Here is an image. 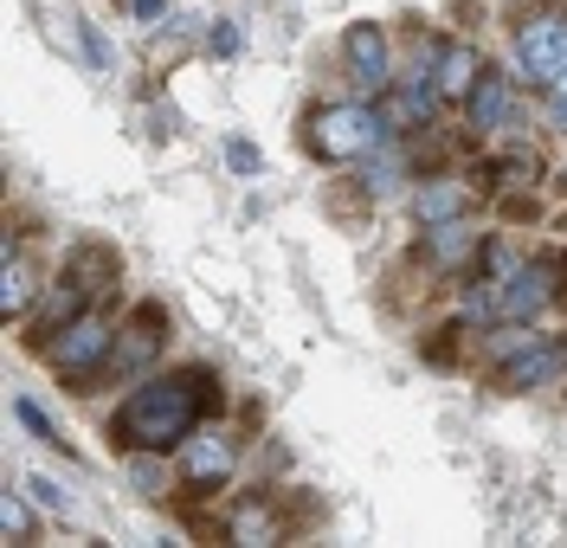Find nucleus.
<instances>
[{"mask_svg":"<svg viewBox=\"0 0 567 548\" xmlns=\"http://www.w3.org/2000/svg\"><path fill=\"white\" fill-rule=\"evenodd\" d=\"M342 59H349V84L361 97H381L393 84V59H388V33L374 20H354L342 33Z\"/></svg>","mask_w":567,"mask_h":548,"instance_id":"nucleus-6","label":"nucleus"},{"mask_svg":"<svg viewBox=\"0 0 567 548\" xmlns=\"http://www.w3.org/2000/svg\"><path fill=\"white\" fill-rule=\"evenodd\" d=\"M233 536H239V542H271V536H278V523L265 516V504H251V510H239Z\"/></svg>","mask_w":567,"mask_h":548,"instance_id":"nucleus-19","label":"nucleus"},{"mask_svg":"<svg viewBox=\"0 0 567 548\" xmlns=\"http://www.w3.org/2000/svg\"><path fill=\"white\" fill-rule=\"evenodd\" d=\"M27 490H33V504H39V510H59V516L71 510V497L59 490V484H52V477H27Z\"/></svg>","mask_w":567,"mask_h":548,"instance_id":"nucleus-21","label":"nucleus"},{"mask_svg":"<svg viewBox=\"0 0 567 548\" xmlns=\"http://www.w3.org/2000/svg\"><path fill=\"white\" fill-rule=\"evenodd\" d=\"M207 52L213 59H233V52H239V27H233V20H213L207 27Z\"/></svg>","mask_w":567,"mask_h":548,"instance_id":"nucleus-22","label":"nucleus"},{"mask_svg":"<svg viewBox=\"0 0 567 548\" xmlns=\"http://www.w3.org/2000/svg\"><path fill=\"white\" fill-rule=\"evenodd\" d=\"M219 401V381L213 368H175V374H155L142 381L130 401L116 406V445L130 452H175L194 438L200 413Z\"/></svg>","mask_w":567,"mask_h":548,"instance_id":"nucleus-1","label":"nucleus"},{"mask_svg":"<svg viewBox=\"0 0 567 548\" xmlns=\"http://www.w3.org/2000/svg\"><path fill=\"white\" fill-rule=\"evenodd\" d=\"M388 110L381 104H322L303 123V148L317 162H361L368 148H388Z\"/></svg>","mask_w":567,"mask_h":548,"instance_id":"nucleus-2","label":"nucleus"},{"mask_svg":"<svg viewBox=\"0 0 567 548\" xmlns=\"http://www.w3.org/2000/svg\"><path fill=\"white\" fill-rule=\"evenodd\" d=\"M33 297H39V271H33V258H7L0 265V317H27L33 310Z\"/></svg>","mask_w":567,"mask_h":548,"instance_id":"nucleus-14","label":"nucleus"},{"mask_svg":"<svg viewBox=\"0 0 567 548\" xmlns=\"http://www.w3.org/2000/svg\"><path fill=\"white\" fill-rule=\"evenodd\" d=\"M0 536H13V542H33V510H27L20 497H7V504H0Z\"/></svg>","mask_w":567,"mask_h":548,"instance_id":"nucleus-20","label":"nucleus"},{"mask_svg":"<svg viewBox=\"0 0 567 548\" xmlns=\"http://www.w3.org/2000/svg\"><path fill=\"white\" fill-rule=\"evenodd\" d=\"M542 342H548V335H535L529 323H503L491 335V355L496 362H509V355H529V349H542Z\"/></svg>","mask_w":567,"mask_h":548,"instance_id":"nucleus-15","label":"nucleus"},{"mask_svg":"<svg viewBox=\"0 0 567 548\" xmlns=\"http://www.w3.org/2000/svg\"><path fill=\"white\" fill-rule=\"evenodd\" d=\"M226 162H233V175H258V148H251V143H239V136L226 143Z\"/></svg>","mask_w":567,"mask_h":548,"instance_id":"nucleus-24","label":"nucleus"},{"mask_svg":"<svg viewBox=\"0 0 567 548\" xmlns=\"http://www.w3.org/2000/svg\"><path fill=\"white\" fill-rule=\"evenodd\" d=\"M187 484H226L233 477V438H219V433H207V438H187Z\"/></svg>","mask_w":567,"mask_h":548,"instance_id":"nucleus-12","label":"nucleus"},{"mask_svg":"<svg viewBox=\"0 0 567 548\" xmlns=\"http://www.w3.org/2000/svg\"><path fill=\"white\" fill-rule=\"evenodd\" d=\"M561 77H567V72H561Z\"/></svg>","mask_w":567,"mask_h":548,"instance_id":"nucleus-26","label":"nucleus"},{"mask_svg":"<svg viewBox=\"0 0 567 548\" xmlns=\"http://www.w3.org/2000/svg\"><path fill=\"white\" fill-rule=\"evenodd\" d=\"M13 420H20V426H27L39 445H59V452H65V433H59V426H52V420H45L33 401H13Z\"/></svg>","mask_w":567,"mask_h":548,"instance_id":"nucleus-17","label":"nucleus"},{"mask_svg":"<svg viewBox=\"0 0 567 548\" xmlns=\"http://www.w3.org/2000/svg\"><path fill=\"white\" fill-rule=\"evenodd\" d=\"M110 349H116V329H110L97 310H84V317H78V323L45 349V355H52V368H59L65 381H91V374L110 362Z\"/></svg>","mask_w":567,"mask_h":548,"instance_id":"nucleus-5","label":"nucleus"},{"mask_svg":"<svg viewBox=\"0 0 567 548\" xmlns=\"http://www.w3.org/2000/svg\"><path fill=\"white\" fill-rule=\"evenodd\" d=\"M104 265H116V258H110L104 246H84V252L65 265V278H59V285H45L33 323H27V342H33V349H52V342H59V335L91 310V297L104 291V285H91V271H104Z\"/></svg>","mask_w":567,"mask_h":548,"instance_id":"nucleus-3","label":"nucleus"},{"mask_svg":"<svg viewBox=\"0 0 567 548\" xmlns=\"http://www.w3.org/2000/svg\"><path fill=\"white\" fill-rule=\"evenodd\" d=\"M561 342H542L529 355H509V362L496 368V387H509V394H523V387H542V381H555L561 374Z\"/></svg>","mask_w":567,"mask_h":548,"instance_id":"nucleus-10","label":"nucleus"},{"mask_svg":"<svg viewBox=\"0 0 567 548\" xmlns=\"http://www.w3.org/2000/svg\"><path fill=\"white\" fill-rule=\"evenodd\" d=\"M464 207H471V187L464 182H432L413 194V219L420 226H445V219H458Z\"/></svg>","mask_w":567,"mask_h":548,"instance_id":"nucleus-13","label":"nucleus"},{"mask_svg":"<svg viewBox=\"0 0 567 548\" xmlns=\"http://www.w3.org/2000/svg\"><path fill=\"white\" fill-rule=\"evenodd\" d=\"M477 239L464 232L458 219H445V226H432V258H458V252H471Z\"/></svg>","mask_w":567,"mask_h":548,"instance_id":"nucleus-18","label":"nucleus"},{"mask_svg":"<svg viewBox=\"0 0 567 548\" xmlns=\"http://www.w3.org/2000/svg\"><path fill=\"white\" fill-rule=\"evenodd\" d=\"M432 77H439V97H471V84L484 77V65H477V52L464 39H445L432 52Z\"/></svg>","mask_w":567,"mask_h":548,"instance_id":"nucleus-11","label":"nucleus"},{"mask_svg":"<svg viewBox=\"0 0 567 548\" xmlns=\"http://www.w3.org/2000/svg\"><path fill=\"white\" fill-rule=\"evenodd\" d=\"M464 110H471V130H503V123L516 116V84H509L503 72H484L477 84H471Z\"/></svg>","mask_w":567,"mask_h":548,"instance_id":"nucleus-9","label":"nucleus"},{"mask_svg":"<svg viewBox=\"0 0 567 548\" xmlns=\"http://www.w3.org/2000/svg\"><path fill=\"white\" fill-rule=\"evenodd\" d=\"M162 342H168V323H162L155 310H142L130 329H116V349H110L104 374H110V381H136L142 368L162 355Z\"/></svg>","mask_w":567,"mask_h":548,"instance_id":"nucleus-8","label":"nucleus"},{"mask_svg":"<svg viewBox=\"0 0 567 548\" xmlns=\"http://www.w3.org/2000/svg\"><path fill=\"white\" fill-rule=\"evenodd\" d=\"M136 13H142V20H162V13H168V0H136Z\"/></svg>","mask_w":567,"mask_h":548,"instance_id":"nucleus-25","label":"nucleus"},{"mask_svg":"<svg viewBox=\"0 0 567 548\" xmlns=\"http://www.w3.org/2000/svg\"><path fill=\"white\" fill-rule=\"evenodd\" d=\"M516 65L535 84H555L567 72V20L561 13H548V20H535V27L516 33Z\"/></svg>","mask_w":567,"mask_h":548,"instance_id":"nucleus-7","label":"nucleus"},{"mask_svg":"<svg viewBox=\"0 0 567 548\" xmlns=\"http://www.w3.org/2000/svg\"><path fill=\"white\" fill-rule=\"evenodd\" d=\"M71 27H78V45H84V65H91V72H110V65H116V45H110L91 20H71Z\"/></svg>","mask_w":567,"mask_h":548,"instance_id":"nucleus-16","label":"nucleus"},{"mask_svg":"<svg viewBox=\"0 0 567 548\" xmlns=\"http://www.w3.org/2000/svg\"><path fill=\"white\" fill-rule=\"evenodd\" d=\"M130 484H136L142 497H162V465H155V458H136V465H130Z\"/></svg>","mask_w":567,"mask_h":548,"instance_id":"nucleus-23","label":"nucleus"},{"mask_svg":"<svg viewBox=\"0 0 567 548\" xmlns=\"http://www.w3.org/2000/svg\"><path fill=\"white\" fill-rule=\"evenodd\" d=\"M555 278H561L555 258H523V265H509V271L496 278V323H529L535 310H548V303H555Z\"/></svg>","mask_w":567,"mask_h":548,"instance_id":"nucleus-4","label":"nucleus"}]
</instances>
